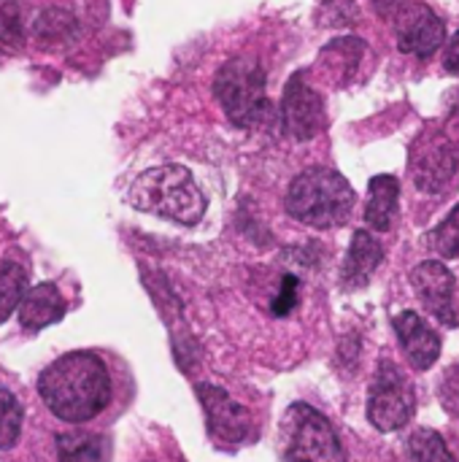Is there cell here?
<instances>
[{
	"instance_id": "6da1fadb",
	"label": "cell",
	"mask_w": 459,
	"mask_h": 462,
	"mask_svg": "<svg viewBox=\"0 0 459 462\" xmlns=\"http://www.w3.org/2000/svg\"><path fill=\"white\" fill-rule=\"evenodd\" d=\"M38 395L60 422H92L108 409L114 395L108 365L95 352H68L41 374Z\"/></svg>"
},
{
	"instance_id": "52a82bcc",
	"label": "cell",
	"mask_w": 459,
	"mask_h": 462,
	"mask_svg": "<svg viewBox=\"0 0 459 462\" xmlns=\"http://www.w3.org/2000/svg\"><path fill=\"white\" fill-rule=\"evenodd\" d=\"M417 411V395L403 371L384 360L368 393V420L381 433H395L411 422Z\"/></svg>"
},
{
	"instance_id": "9a60e30c",
	"label": "cell",
	"mask_w": 459,
	"mask_h": 462,
	"mask_svg": "<svg viewBox=\"0 0 459 462\" xmlns=\"http://www.w3.org/2000/svg\"><path fill=\"white\" fill-rule=\"evenodd\" d=\"M398 208H400V179L390 173L373 176L368 184L365 225L376 233H387L395 225Z\"/></svg>"
},
{
	"instance_id": "ac0fdd59",
	"label": "cell",
	"mask_w": 459,
	"mask_h": 462,
	"mask_svg": "<svg viewBox=\"0 0 459 462\" xmlns=\"http://www.w3.org/2000/svg\"><path fill=\"white\" fill-rule=\"evenodd\" d=\"M409 462H457L454 455L449 452L446 441L441 439V433L430 430V428H419L406 447Z\"/></svg>"
},
{
	"instance_id": "4fadbf2b",
	"label": "cell",
	"mask_w": 459,
	"mask_h": 462,
	"mask_svg": "<svg viewBox=\"0 0 459 462\" xmlns=\"http://www.w3.org/2000/svg\"><path fill=\"white\" fill-rule=\"evenodd\" d=\"M16 309H19L22 328L30 333H38L65 317V298L60 295L57 284L43 282V284H35L32 290H24Z\"/></svg>"
},
{
	"instance_id": "2e32d148",
	"label": "cell",
	"mask_w": 459,
	"mask_h": 462,
	"mask_svg": "<svg viewBox=\"0 0 459 462\" xmlns=\"http://www.w3.org/2000/svg\"><path fill=\"white\" fill-rule=\"evenodd\" d=\"M57 460L60 462H108L111 439L103 433H62L57 436Z\"/></svg>"
},
{
	"instance_id": "30bf717a",
	"label": "cell",
	"mask_w": 459,
	"mask_h": 462,
	"mask_svg": "<svg viewBox=\"0 0 459 462\" xmlns=\"http://www.w3.org/2000/svg\"><path fill=\"white\" fill-rule=\"evenodd\" d=\"M411 284H414L419 303L427 309V314H433L446 328H457L459 317L457 303H454L457 282H454V273L441 260L419 263L411 271Z\"/></svg>"
},
{
	"instance_id": "5bb4252c",
	"label": "cell",
	"mask_w": 459,
	"mask_h": 462,
	"mask_svg": "<svg viewBox=\"0 0 459 462\" xmlns=\"http://www.w3.org/2000/svg\"><path fill=\"white\" fill-rule=\"evenodd\" d=\"M384 260V249L381 244L368 233V230H357L352 236L346 260L341 265V284L346 290H360L371 282V276L379 271Z\"/></svg>"
},
{
	"instance_id": "44dd1931",
	"label": "cell",
	"mask_w": 459,
	"mask_h": 462,
	"mask_svg": "<svg viewBox=\"0 0 459 462\" xmlns=\"http://www.w3.org/2000/svg\"><path fill=\"white\" fill-rule=\"evenodd\" d=\"M427 244L433 246L436 254L444 260H457L459 257V203L449 211V217L427 236Z\"/></svg>"
},
{
	"instance_id": "7402d4cb",
	"label": "cell",
	"mask_w": 459,
	"mask_h": 462,
	"mask_svg": "<svg viewBox=\"0 0 459 462\" xmlns=\"http://www.w3.org/2000/svg\"><path fill=\"white\" fill-rule=\"evenodd\" d=\"M0 43L8 49H22L24 43V16L19 0H0Z\"/></svg>"
},
{
	"instance_id": "277c9868",
	"label": "cell",
	"mask_w": 459,
	"mask_h": 462,
	"mask_svg": "<svg viewBox=\"0 0 459 462\" xmlns=\"http://www.w3.org/2000/svg\"><path fill=\"white\" fill-rule=\"evenodd\" d=\"M214 92L235 127H260L271 119L265 70L252 57L227 60L214 79Z\"/></svg>"
},
{
	"instance_id": "e0dca14e",
	"label": "cell",
	"mask_w": 459,
	"mask_h": 462,
	"mask_svg": "<svg viewBox=\"0 0 459 462\" xmlns=\"http://www.w3.org/2000/svg\"><path fill=\"white\" fill-rule=\"evenodd\" d=\"M78 32V22L65 8H46L32 22V35L41 46H60L73 41Z\"/></svg>"
},
{
	"instance_id": "cb8c5ba5",
	"label": "cell",
	"mask_w": 459,
	"mask_h": 462,
	"mask_svg": "<svg viewBox=\"0 0 459 462\" xmlns=\"http://www.w3.org/2000/svg\"><path fill=\"white\" fill-rule=\"evenodd\" d=\"M444 70L459 76V30L446 41V49H444Z\"/></svg>"
},
{
	"instance_id": "7c38bea8",
	"label": "cell",
	"mask_w": 459,
	"mask_h": 462,
	"mask_svg": "<svg viewBox=\"0 0 459 462\" xmlns=\"http://www.w3.org/2000/svg\"><path fill=\"white\" fill-rule=\"evenodd\" d=\"M392 328L414 371H427L436 365V360L441 357V336L417 311H400L392 319Z\"/></svg>"
},
{
	"instance_id": "7a4b0ae2",
	"label": "cell",
	"mask_w": 459,
	"mask_h": 462,
	"mask_svg": "<svg viewBox=\"0 0 459 462\" xmlns=\"http://www.w3.org/2000/svg\"><path fill=\"white\" fill-rule=\"evenodd\" d=\"M127 203L187 227L197 225L208 206L195 176L181 165H157L138 173L127 187Z\"/></svg>"
},
{
	"instance_id": "8fae6325",
	"label": "cell",
	"mask_w": 459,
	"mask_h": 462,
	"mask_svg": "<svg viewBox=\"0 0 459 462\" xmlns=\"http://www.w3.org/2000/svg\"><path fill=\"white\" fill-rule=\"evenodd\" d=\"M208 433L219 444H243L252 436V414L216 384H197Z\"/></svg>"
},
{
	"instance_id": "8992f818",
	"label": "cell",
	"mask_w": 459,
	"mask_h": 462,
	"mask_svg": "<svg viewBox=\"0 0 459 462\" xmlns=\"http://www.w3.org/2000/svg\"><path fill=\"white\" fill-rule=\"evenodd\" d=\"M281 452L287 462H346L333 422L308 403L289 406L281 425Z\"/></svg>"
},
{
	"instance_id": "484cf974",
	"label": "cell",
	"mask_w": 459,
	"mask_h": 462,
	"mask_svg": "<svg viewBox=\"0 0 459 462\" xmlns=\"http://www.w3.org/2000/svg\"><path fill=\"white\" fill-rule=\"evenodd\" d=\"M149 462H165V460H149Z\"/></svg>"
},
{
	"instance_id": "3957f363",
	"label": "cell",
	"mask_w": 459,
	"mask_h": 462,
	"mask_svg": "<svg viewBox=\"0 0 459 462\" xmlns=\"http://www.w3.org/2000/svg\"><path fill=\"white\" fill-rule=\"evenodd\" d=\"M354 200L357 195L346 176L333 168L314 165L292 179L284 206L292 219L317 230H333L352 217Z\"/></svg>"
},
{
	"instance_id": "ffe728a7",
	"label": "cell",
	"mask_w": 459,
	"mask_h": 462,
	"mask_svg": "<svg viewBox=\"0 0 459 462\" xmlns=\"http://www.w3.org/2000/svg\"><path fill=\"white\" fill-rule=\"evenodd\" d=\"M24 409L11 390L0 384V449H11L22 436Z\"/></svg>"
},
{
	"instance_id": "d6986e66",
	"label": "cell",
	"mask_w": 459,
	"mask_h": 462,
	"mask_svg": "<svg viewBox=\"0 0 459 462\" xmlns=\"http://www.w3.org/2000/svg\"><path fill=\"white\" fill-rule=\"evenodd\" d=\"M27 290V271L19 263L0 265V325L14 314Z\"/></svg>"
},
{
	"instance_id": "5b68a950",
	"label": "cell",
	"mask_w": 459,
	"mask_h": 462,
	"mask_svg": "<svg viewBox=\"0 0 459 462\" xmlns=\"http://www.w3.org/2000/svg\"><path fill=\"white\" fill-rule=\"evenodd\" d=\"M409 173L425 195H444L459 179V141L436 122H427L409 149Z\"/></svg>"
},
{
	"instance_id": "ba28073f",
	"label": "cell",
	"mask_w": 459,
	"mask_h": 462,
	"mask_svg": "<svg viewBox=\"0 0 459 462\" xmlns=\"http://www.w3.org/2000/svg\"><path fill=\"white\" fill-rule=\"evenodd\" d=\"M398 49L414 57H433L446 43V22L427 5L417 0H403L392 14Z\"/></svg>"
},
{
	"instance_id": "9c48e42d",
	"label": "cell",
	"mask_w": 459,
	"mask_h": 462,
	"mask_svg": "<svg viewBox=\"0 0 459 462\" xmlns=\"http://www.w3.org/2000/svg\"><path fill=\"white\" fill-rule=\"evenodd\" d=\"M281 125H284L287 135L295 138V141H311L327 125L325 100L306 81L303 70L292 73L287 87H284V95H281Z\"/></svg>"
},
{
	"instance_id": "603a6c76",
	"label": "cell",
	"mask_w": 459,
	"mask_h": 462,
	"mask_svg": "<svg viewBox=\"0 0 459 462\" xmlns=\"http://www.w3.org/2000/svg\"><path fill=\"white\" fill-rule=\"evenodd\" d=\"M298 290H300L298 276L287 273V276L281 279V287H279L273 303H271V314H273V317H287V314H292V309L298 306Z\"/></svg>"
},
{
	"instance_id": "d4e9b609",
	"label": "cell",
	"mask_w": 459,
	"mask_h": 462,
	"mask_svg": "<svg viewBox=\"0 0 459 462\" xmlns=\"http://www.w3.org/2000/svg\"><path fill=\"white\" fill-rule=\"evenodd\" d=\"M400 3H403V0H373L376 14H379V16H384V19H392V14L400 8Z\"/></svg>"
}]
</instances>
